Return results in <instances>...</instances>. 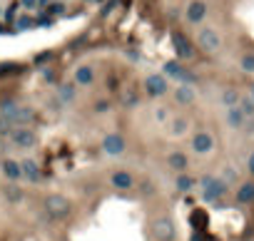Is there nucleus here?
I'll list each match as a JSON object with an SVG mask.
<instances>
[{
	"mask_svg": "<svg viewBox=\"0 0 254 241\" xmlns=\"http://www.w3.org/2000/svg\"><path fill=\"white\" fill-rule=\"evenodd\" d=\"M0 120H3L8 127H28L30 122H35V109L18 104V102H3L0 104Z\"/></svg>",
	"mask_w": 254,
	"mask_h": 241,
	"instance_id": "nucleus-1",
	"label": "nucleus"
},
{
	"mask_svg": "<svg viewBox=\"0 0 254 241\" xmlns=\"http://www.w3.org/2000/svg\"><path fill=\"white\" fill-rule=\"evenodd\" d=\"M45 211L50 219H65L70 211H73V204L68 196H62V194H50L48 199H45Z\"/></svg>",
	"mask_w": 254,
	"mask_h": 241,
	"instance_id": "nucleus-2",
	"label": "nucleus"
},
{
	"mask_svg": "<svg viewBox=\"0 0 254 241\" xmlns=\"http://www.w3.org/2000/svg\"><path fill=\"white\" fill-rule=\"evenodd\" d=\"M10 142L15 147H23V149H33L37 144V132L33 127H13L10 129Z\"/></svg>",
	"mask_w": 254,
	"mask_h": 241,
	"instance_id": "nucleus-3",
	"label": "nucleus"
},
{
	"mask_svg": "<svg viewBox=\"0 0 254 241\" xmlns=\"http://www.w3.org/2000/svg\"><path fill=\"white\" fill-rule=\"evenodd\" d=\"M202 189H204V199L207 202H217L227 194V184L219 177H202Z\"/></svg>",
	"mask_w": 254,
	"mask_h": 241,
	"instance_id": "nucleus-4",
	"label": "nucleus"
},
{
	"mask_svg": "<svg viewBox=\"0 0 254 241\" xmlns=\"http://www.w3.org/2000/svg\"><path fill=\"white\" fill-rule=\"evenodd\" d=\"M197 42H200V48H202V50H207V52H215V50H219V45H222V40H219L217 30H212V28L200 30Z\"/></svg>",
	"mask_w": 254,
	"mask_h": 241,
	"instance_id": "nucleus-5",
	"label": "nucleus"
},
{
	"mask_svg": "<svg viewBox=\"0 0 254 241\" xmlns=\"http://www.w3.org/2000/svg\"><path fill=\"white\" fill-rule=\"evenodd\" d=\"M152 231H155V236L160 241H172L175 239V224H172V219H169V216H160L157 222H155V226H152Z\"/></svg>",
	"mask_w": 254,
	"mask_h": 241,
	"instance_id": "nucleus-6",
	"label": "nucleus"
},
{
	"mask_svg": "<svg viewBox=\"0 0 254 241\" xmlns=\"http://www.w3.org/2000/svg\"><path fill=\"white\" fill-rule=\"evenodd\" d=\"M145 87H147V95L150 97H162L167 92V80L162 75H150L145 80Z\"/></svg>",
	"mask_w": 254,
	"mask_h": 241,
	"instance_id": "nucleus-7",
	"label": "nucleus"
},
{
	"mask_svg": "<svg viewBox=\"0 0 254 241\" xmlns=\"http://www.w3.org/2000/svg\"><path fill=\"white\" fill-rule=\"evenodd\" d=\"M102 149L108 152L110 157L122 155V152H125V137L122 135H108V137L102 139Z\"/></svg>",
	"mask_w": 254,
	"mask_h": 241,
	"instance_id": "nucleus-8",
	"label": "nucleus"
},
{
	"mask_svg": "<svg viewBox=\"0 0 254 241\" xmlns=\"http://www.w3.org/2000/svg\"><path fill=\"white\" fill-rule=\"evenodd\" d=\"M212 147H215V137L209 132H197L192 137V149L197 155H207V152H212Z\"/></svg>",
	"mask_w": 254,
	"mask_h": 241,
	"instance_id": "nucleus-9",
	"label": "nucleus"
},
{
	"mask_svg": "<svg viewBox=\"0 0 254 241\" xmlns=\"http://www.w3.org/2000/svg\"><path fill=\"white\" fill-rule=\"evenodd\" d=\"M164 75H169V77H175V80H182L184 85H189V82H195V75L192 72H187L180 62H167L164 65Z\"/></svg>",
	"mask_w": 254,
	"mask_h": 241,
	"instance_id": "nucleus-10",
	"label": "nucleus"
},
{
	"mask_svg": "<svg viewBox=\"0 0 254 241\" xmlns=\"http://www.w3.org/2000/svg\"><path fill=\"white\" fill-rule=\"evenodd\" d=\"M172 45H175V52H177V57H182V60H189V57L195 55L192 45H189V40H187L182 33H175V35H172Z\"/></svg>",
	"mask_w": 254,
	"mask_h": 241,
	"instance_id": "nucleus-11",
	"label": "nucleus"
},
{
	"mask_svg": "<svg viewBox=\"0 0 254 241\" xmlns=\"http://www.w3.org/2000/svg\"><path fill=\"white\" fill-rule=\"evenodd\" d=\"M3 174L5 179H10V184H18L20 179H23V169H20V162L18 159H3Z\"/></svg>",
	"mask_w": 254,
	"mask_h": 241,
	"instance_id": "nucleus-12",
	"label": "nucleus"
},
{
	"mask_svg": "<svg viewBox=\"0 0 254 241\" xmlns=\"http://www.w3.org/2000/svg\"><path fill=\"white\" fill-rule=\"evenodd\" d=\"M110 182H112V187H115V189H132L135 177H132L130 172H125V169H117V172H112Z\"/></svg>",
	"mask_w": 254,
	"mask_h": 241,
	"instance_id": "nucleus-13",
	"label": "nucleus"
},
{
	"mask_svg": "<svg viewBox=\"0 0 254 241\" xmlns=\"http://www.w3.org/2000/svg\"><path fill=\"white\" fill-rule=\"evenodd\" d=\"M20 169H23V179H28V182H40V167H37V162L35 159H30V157H25L23 162H20Z\"/></svg>",
	"mask_w": 254,
	"mask_h": 241,
	"instance_id": "nucleus-14",
	"label": "nucleus"
},
{
	"mask_svg": "<svg viewBox=\"0 0 254 241\" xmlns=\"http://www.w3.org/2000/svg\"><path fill=\"white\" fill-rule=\"evenodd\" d=\"M204 15H207V5L202 0H192V3L187 5V20L189 23H202Z\"/></svg>",
	"mask_w": 254,
	"mask_h": 241,
	"instance_id": "nucleus-15",
	"label": "nucleus"
},
{
	"mask_svg": "<svg viewBox=\"0 0 254 241\" xmlns=\"http://www.w3.org/2000/svg\"><path fill=\"white\" fill-rule=\"evenodd\" d=\"M175 100L180 102V104H192L195 102V90L189 85H180L177 90H175Z\"/></svg>",
	"mask_w": 254,
	"mask_h": 241,
	"instance_id": "nucleus-16",
	"label": "nucleus"
},
{
	"mask_svg": "<svg viewBox=\"0 0 254 241\" xmlns=\"http://www.w3.org/2000/svg\"><path fill=\"white\" fill-rule=\"evenodd\" d=\"M167 164L172 167V169H177V172H184L187 164H189V159H187V155H182V152H172V155L167 157Z\"/></svg>",
	"mask_w": 254,
	"mask_h": 241,
	"instance_id": "nucleus-17",
	"label": "nucleus"
},
{
	"mask_svg": "<svg viewBox=\"0 0 254 241\" xmlns=\"http://www.w3.org/2000/svg\"><path fill=\"white\" fill-rule=\"evenodd\" d=\"M92 80H95V72H92V68H88V65H82V68L75 70V82L77 85H92Z\"/></svg>",
	"mask_w": 254,
	"mask_h": 241,
	"instance_id": "nucleus-18",
	"label": "nucleus"
},
{
	"mask_svg": "<svg viewBox=\"0 0 254 241\" xmlns=\"http://www.w3.org/2000/svg\"><path fill=\"white\" fill-rule=\"evenodd\" d=\"M244 112H242V109L239 107H229V112H227V124L229 127H242L244 124Z\"/></svg>",
	"mask_w": 254,
	"mask_h": 241,
	"instance_id": "nucleus-19",
	"label": "nucleus"
},
{
	"mask_svg": "<svg viewBox=\"0 0 254 241\" xmlns=\"http://www.w3.org/2000/svg\"><path fill=\"white\" fill-rule=\"evenodd\" d=\"M237 202H242V204L254 202V182H247V184L239 187V191H237Z\"/></svg>",
	"mask_w": 254,
	"mask_h": 241,
	"instance_id": "nucleus-20",
	"label": "nucleus"
},
{
	"mask_svg": "<svg viewBox=\"0 0 254 241\" xmlns=\"http://www.w3.org/2000/svg\"><path fill=\"white\" fill-rule=\"evenodd\" d=\"M187 127H189L187 117H175V120H172V124H169V135H175V137H182V135L187 132Z\"/></svg>",
	"mask_w": 254,
	"mask_h": 241,
	"instance_id": "nucleus-21",
	"label": "nucleus"
},
{
	"mask_svg": "<svg viewBox=\"0 0 254 241\" xmlns=\"http://www.w3.org/2000/svg\"><path fill=\"white\" fill-rule=\"evenodd\" d=\"M57 100L60 102H73L75 100V87L73 85H62V87H57Z\"/></svg>",
	"mask_w": 254,
	"mask_h": 241,
	"instance_id": "nucleus-22",
	"label": "nucleus"
},
{
	"mask_svg": "<svg viewBox=\"0 0 254 241\" xmlns=\"http://www.w3.org/2000/svg\"><path fill=\"white\" fill-rule=\"evenodd\" d=\"M175 187H177L180 191H189V189L195 187V179H192V177H187V174H180V177L175 179Z\"/></svg>",
	"mask_w": 254,
	"mask_h": 241,
	"instance_id": "nucleus-23",
	"label": "nucleus"
},
{
	"mask_svg": "<svg viewBox=\"0 0 254 241\" xmlns=\"http://www.w3.org/2000/svg\"><path fill=\"white\" fill-rule=\"evenodd\" d=\"M222 104H227V107H237V104H239L237 90H224V92H222Z\"/></svg>",
	"mask_w": 254,
	"mask_h": 241,
	"instance_id": "nucleus-24",
	"label": "nucleus"
},
{
	"mask_svg": "<svg viewBox=\"0 0 254 241\" xmlns=\"http://www.w3.org/2000/svg\"><path fill=\"white\" fill-rule=\"evenodd\" d=\"M18 72H23V65H18V62L0 65V75H18Z\"/></svg>",
	"mask_w": 254,
	"mask_h": 241,
	"instance_id": "nucleus-25",
	"label": "nucleus"
},
{
	"mask_svg": "<svg viewBox=\"0 0 254 241\" xmlns=\"http://www.w3.org/2000/svg\"><path fill=\"white\" fill-rule=\"evenodd\" d=\"M5 196H8V202H23V189L10 184V187H5Z\"/></svg>",
	"mask_w": 254,
	"mask_h": 241,
	"instance_id": "nucleus-26",
	"label": "nucleus"
},
{
	"mask_svg": "<svg viewBox=\"0 0 254 241\" xmlns=\"http://www.w3.org/2000/svg\"><path fill=\"white\" fill-rule=\"evenodd\" d=\"M237 107L244 112V117H252V115H254V100H252V97H244Z\"/></svg>",
	"mask_w": 254,
	"mask_h": 241,
	"instance_id": "nucleus-27",
	"label": "nucleus"
},
{
	"mask_svg": "<svg viewBox=\"0 0 254 241\" xmlns=\"http://www.w3.org/2000/svg\"><path fill=\"white\" fill-rule=\"evenodd\" d=\"M242 70L244 72H254V55H244L242 57Z\"/></svg>",
	"mask_w": 254,
	"mask_h": 241,
	"instance_id": "nucleus-28",
	"label": "nucleus"
},
{
	"mask_svg": "<svg viewBox=\"0 0 254 241\" xmlns=\"http://www.w3.org/2000/svg\"><path fill=\"white\" fill-rule=\"evenodd\" d=\"M235 179H237V172L232 169V167H229V169H224V179H222V182H224V184H229V182H235Z\"/></svg>",
	"mask_w": 254,
	"mask_h": 241,
	"instance_id": "nucleus-29",
	"label": "nucleus"
},
{
	"mask_svg": "<svg viewBox=\"0 0 254 241\" xmlns=\"http://www.w3.org/2000/svg\"><path fill=\"white\" fill-rule=\"evenodd\" d=\"M30 25H33L30 17H20V20H18V30H28Z\"/></svg>",
	"mask_w": 254,
	"mask_h": 241,
	"instance_id": "nucleus-30",
	"label": "nucleus"
},
{
	"mask_svg": "<svg viewBox=\"0 0 254 241\" xmlns=\"http://www.w3.org/2000/svg\"><path fill=\"white\" fill-rule=\"evenodd\" d=\"M192 224H195V226H197V224H200V226L204 224V214H202V211H195V214H192Z\"/></svg>",
	"mask_w": 254,
	"mask_h": 241,
	"instance_id": "nucleus-31",
	"label": "nucleus"
},
{
	"mask_svg": "<svg viewBox=\"0 0 254 241\" xmlns=\"http://www.w3.org/2000/svg\"><path fill=\"white\" fill-rule=\"evenodd\" d=\"M135 102H137V95H135V92H127V95H125V104H127V107H132Z\"/></svg>",
	"mask_w": 254,
	"mask_h": 241,
	"instance_id": "nucleus-32",
	"label": "nucleus"
},
{
	"mask_svg": "<svg viewBox=\"0 0 254 241\" xmlns=\"http://www.w3.org/2000/svg\"><path fill=\"white\" fill-rule=\"evenodd\" d=\"M155 117H157L160 122H164V120H167V109H164V107H160L157 112H155Z\"/></svg>",
	"mask_w": 254,
	"mask_h": 241,
	"instance_id": "nucleus-33",
	"label": "nucleus"
},
{
	"mask_svg": "<svg viewBox=\"0 0 254 241\" xmlns=\"http://www.w3.org/2000/svg\"><path fill=\"white\" fill-rule=\"evenodd\" d=\"M20 5H25V8H35V5H37V0H20Z\"/></svg>",
	"mask_w": 254,
	"mask_h": 241,
	"instance_id": "nucleus-34",
	"label": "nucleus"
},
{
	"mask_svg": "<svg viewBox=\"0 0 254 241\" xmlns=\"http://www.w3.org/2000/svg\"><path fill=\"white\" fill-rule=\"evenodd\" d=\"M48 10H50V13H62V5H60V3H53Z\"/></svg>",
	"mask_w": 254,
	"mask_h": 241,
	"instance_id": "nucleus-35",
	"label": "nucleus"
},
{
	"mask_svg": "<svg viewBox=\"0 0 254 241\" xmlns=\"http://www.w3.org/2000/svg\"><path fill=\"white\" fill-rule=\"evenodd\" d=\"M95 109H97V112H105V109H108V102H97Z\"/></svg>",
	"mask_w": 254,
	"mask_h": 241,
	"instance_id": "nucleus-36",
	"label": "nucleus"
},
{
	"mask_svg": "<svg viewBox=\"0 0 254 241\" xmlns=\"http://www.w3.org/2000/svg\"><path fill=\"white\" fill-rule=\"evenodd\" d=\"M247 167H249V174H254V155L249 157V162H247Z\"/></svg>",
	"mask_w": 254,
	"mask_h": 241,
	"instance_id": "nucleus-37",
	"label": "nucleus"
},
{
	"mask_svg": "<svg viewBox=\"0 0 254 241\" xmlns=\"http://www.w3.org/2000/svg\"><path fill=\"white\" fill-rule=\"evenodd\" d=\"M252 100H254V85H252Z\"/></svg>",
	"mask_w": 254,
	"mask_h": 241,
	"instance_id": "nucleus-38",
	"label": "nucleus"
}]
</instances>
